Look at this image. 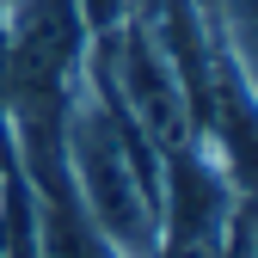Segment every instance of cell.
<instances>
[{
	"label": "cell",
	"instance_id": "6da1fadb",
	"mask_svg": "<svg viewBox=\"0 0 258 258\" xmlns=\"http://www.w3.org/2000/svg\"><path fill=\"white\" fill-rule=\"evenodd\" d=\"M31 221H37L31 258H123L86 221V209L74 203V190H55V197H37V190H31Z\"/></svg>",
	"mask_w": 258,
	"mask_h": 258
},
{
	"label": "cell",
	"instance_id": "3957f363",
	"mask_svg": "<svg viewBox=\"0 0 258 258\" xmlns=\"http://www.w3.org/2000/svg\"><path fill=\"white\" fill-rule=\"evenodd\" d=\"M7 7H13V0H0V13H7Z\"/></svg>",
	"mask_w": 258,
	"mask_h": 258
},
{
	"label": "cell",
	"instance_id": "7a4b0ae2",
	"mask_svg": "<svg viewBox=\"0 0 258 258\" xmlns=\"http://www.w3.org/2000/svg\"><path fill=\"white\" fill-rule=\"evenodd\" d=\"M80 7V19H86V31H111L129 7H136V0H74Z\"/></svg>",
	"mask_w": 258,
	"mask_h": 258
}]
</instances>
